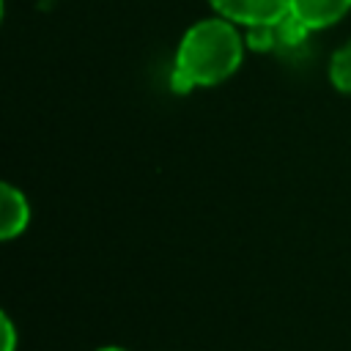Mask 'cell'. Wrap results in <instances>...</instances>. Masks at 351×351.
<instances>
[{
    "label": "cell",
    "mask_w": 351,
    "mask_h": 351,
    "mask_svg": "<svg viewBox=\"0 0 351 351\" xmlns=\"http://www.w3.org/2000/svg\"><path fill=\"white\" fill-rule=\"evenodd\" d=\"M244 49L247 41L239 33V25L222 16L195 22L178 41L170 88L176 93H189L192 88H211L225 82L239 71Z\"/></svg>",
    "instance_id": "obj_1"
},
{
    "label": "cell",
    "mask_w": 351,
    "mask_h": 351,
    "mask_svg": "<svg viewBox=\"0 0 351 351\" xmlns=\"http://www.w3.org/2000/svg\"><path fill=\"white\" fill-rule=\"evenodd\" d=\"M208 5L217 16L239 27L280 25L291 16V0H208Z\"/></svg>",
    "instance_id": "obj_2"
},
{
    "label": "cell",
    "mask_w": 351,
    "mask_h": 351,
    "mask_svg": "<svg viewBox=\"0 0 351 351\" xmlns=\"http://www.w3.org/2000/svg\"><path fill=\"white\" fill-rule=\"evenodd\" d=\"M351 11V0H291V16L310 33L337 25Z\"/></svg>",
    "instance_id": "obj_3"
},
{
    "label": "cell",
    "mask_w": 351,
    "mask_h": 351,
    "mask_svg": "<svg viewBox=\"0 0 351 351\" xmlns=\"http://www.w3.org/2000/svg\"><path fill=\"white\" fill-rule=\"evenodd\" d=\"M27 225H30V203L22 189L5 181L0 186V239L3 241L16 239L27 230Z\"/></svg>",
    "instance_id": "obj_4"
},
{
    "label": "cell",
    "mask_w": 351,
    "mask_h": 351,
    "mask_svg": "<svg viewBox=\"0 0 351 351\" xmlns=\"http://www.w3.org/2000/svg\"><path fill=\"white\" fill-rule=\"evenodd\" d=\"M329 82L335 85V90L351 96V41H346L343 47H337L332 52V58H329Z\"/></svg>",
    "instance_id": "obj_5"
},
{
    "label": "cell",
    "mask_w": 351,
    "mask_h": 351,
    "mask_svg": "<svg viewBox=\"0 0 351 351\" xmlns=\"http://www.w3.org/2000/svg\"><path fill=\"white\" fill-rule=\"evenodd\" d=\"M280 38V30L277 25H255V27H244V41L250 49H258V52H266L277 44Z\"/></svg>",
    "instance_id": "obj_6"
},
{
    "label": "cell",
    "mask_w": 351,
    "mask_h": 351,
    "mask_svg": "<svg viewBox=\"0 0 351 351\" xmlns=\"http://www.w3.org/2000/svg\"><path fill=\"white\" fill-rule=\"evenodd\" d=\"M0 324H3V346H0V351H14V348H16V329H14V321L3 313V315H0Z\"/></svg>",
    "instance_id": "obj_7"
},
{
    "label": "cell",
    "mask_w": 351,
    "mask_h": 351,
    "mask_svg": "<svg viewBox=\"0 0 351 351\" xmlns=\"http://www.w3.org/2000/svg\"><path fill=\"white\" fill-rule=\"evenodd\" d=\"M96 351H129V348H123V346H101Z\"/></svg>",
    "instance_id": "obj_8"
}]
</instances>
